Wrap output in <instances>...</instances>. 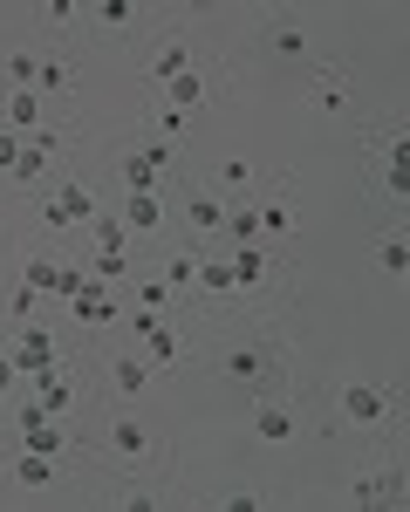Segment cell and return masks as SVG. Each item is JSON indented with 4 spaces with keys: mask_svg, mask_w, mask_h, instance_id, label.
Wrapping results in <instances>:
<instances>
[{
    "mask_svg": "<svg viewBox=\"0 0 410 512\" xmlns=\"http://www.w3.org/2000/svg\"><path fill=\"white\" fill-rule=\"evenodd\" d=\"M89 458H103L123 485H164L178 451H171V437L158 424H144L130 410H110L103 424H89Z\"/></svg>",
    "mask_w": 410,
    "mask_h": 512,
    "instance_id": "1",
    "label": "cell"
},
{
    "mask_svg": "<svg viewBox=\"0 0 410 512\" xmlns=\"http://www.w3.org/2000/svg\"><path fill=\"white\" fill-rule=\"evenodd\" d=\"M287 342L274 328H253V335H233L226 349L205 355V369L219 376V383H240L246 396H267V390H287Z\"/></svg>",
    "mask_w": 410,
    "mask_h": 512,
    "instance_id": "2",
    "label": "cell"
},
{
    "mask_svg": "<svg viewBox=\"0 0 410 512\" xmlns=\"http://www.w3.org/2000/svg\"><path fill=\"white\" fill-rule=\"evenodd\" d=\"M233 315H260L274 294L294 287V267H287L281 246H233Z\"/></svg>",
    "mask_w": 410,
    "mask_h": 512,
    "instance_id": "3",
    "label": "cell"
},
{
    "mask_svg": "<svg viewBox=\"0 0 410 512\" xmlns=\"http://www.w3.org/2000/svg\"><path fill=\"white\" fill-rule=\"evenodd\" d=\"M335 424L356 437H383L397 424V383H383V376H342L335 383Z\"/></svg>",
    "mask_w": 410,
    "mask_h": 512,
    "instance_id": "4",
    "label": "cell"
},
{
    "mask_svg": "<svg viewBox=\"0 0 410 512\" xmlns=\"http://www.w3.org/2000/svg\"><path fill=\"white\" fill-rule=\"evenodd\" d=\"M233 82H240V69H233L226 55H199L178 82H164V89H158V103H171V110H185V117H192V110H205V103H219Z\"/></svg>",
    "mask_w": 410,
    "mask_h": 512,
    "instance_id": "5",
    "label": "cell"
},
{
    "mask_svg": "<svg viewBox=\"0 0 410 512\" xmlns=\"http://www.w3.org/2000/svg\"><path fill=\"white\" fill-rule=\"evenodd\" d=\"M96 383H103V396H117V403H137V396L158 390V369L144 362V349H96Z\"/></svg>",
    "mask_w": 410,
    "mask_h": 512,
    "instance_id": "6",
    "label": "cell"
},
{
    "mask_svg": "<svg viewBox=\"0 0 410 512\" xmlns=\"http://www.w3.org/2000/svg\"><path fill=\"white\" fill-rule=\"evenodd\" d=\"M7 355H14L21 376H41V369H55V362H76L69 342L55 335V321H7Z\"/></svg>",
    "mask_w": 410,
    "mask_h": 512,
    "instance_id": "7",
    "label": "cell"
},
{
    "mask_svg": "<svg viewBox=\"0 0 410 512\" xmlns=\"http://www.w3.org/2000/svg\"><path fill=\"white\" fill-rule=\"evenodd\" d=\"M21 390L35 396L48 417H62V424H76L82 410H89V390H82L76 362H55V369H41V376H21Z\"/></svg>",
    "mask_w": 410,
    "mask_h": 512,
    "instance_id": "8",
    "label": "cell"
},
{
    "mask_svg": "<svg viewBox=\"0 0 410 512\" xmlns=\"http://www.w3.org/2000/svg\"><path fill=\"white\" fill-rule=\"evenodd\" d=\"M137 349H144V362H151L158 376H178V369H199V362H205L199 335H192V328H185L178 315H171V321H158V328H151V335H144Z\"/></svg>",
    "mask_w": 410,
    "mask_h": 512,
    "instance_id": "9",
    "label": "cell"
},
{
    "mask_svg": "<svg viewBox=\"0 0 410 512\" xmlns=\"http://www.w3.org/2000/svg\"><path fill=\"white\" fill-rule=\"evenodd\" d=\"M301 424H308V417H301V403H294L287 390L253 396V410H246V431L260 437V444H294V437H301Z\"/></svg>",
    "mask_w": 410,
    "mask_h": 512,
    "instance_id": "10",
    "label": "cell"
},
{
    "mask_svg": "<svg viewBox=\"0 0 410 512\" xmlns=\"http://www.w3.org/2000/svg\"><path fill=\"white\" fill-rule=\"evenodd\" d=\"M69 321H76V335H89V342L110 335V328L123 321V294L110 287V280H89L76 301H69Z\"/></svg>",
    "mask_w": 410,
    "mask_h": 512,
    "instance_id": "11",
    "label": "cell"
},
{
    "mask_svg": "<svg viewBox=\"0 0 410 512\" xmlns=\"http://www.w3.org/2000/svg\"><path fill=\"white\" fill-rule=\"evenodd\" d=\"M301 96H308V110H315V117H349V110H356V82H349L342 62H315Z\"/></svg>",
    "mask_w": 410,
    "mask_h": 512,
    "instance_id": "12",
    "label": "cell"
},
{
    "mask_svg": "<svg viewBox=\"0 0 410 512\" xmlns=\"http://www.w3.org/2000/svg\"><path fill=\"white\" fill-rule=\"evenodd\" d=\"M192 62H199V41H192V28L178 21V28H164V35H158L151 62H144V82H151V89H164V82H178V76H185Z\"/></svg>",
    "mask_w": 410,
    "mask_h": 512,
    "instance_id": "13",
    "label": "cell"
},
{
    "mask_svg": "<svg viewBox=\"0 0 410 512\" xmlns=\"http://www.w3.org/2000/svg\"><path fill=\"white\" fill-rule=\"evenodd\" d=\"M260 205V239H274V246H287V239H301V198H294V185H274V192L253 198Z\"/></svg>",
    "mask_w": 410,
    "mask_h": 512,
    "instance_id": "14",
    "label": "cell"
},
{
    "mask_svg": "<svg viewBox=\"0 0 410 512\" xmlns=\"http://www.w3.org/2000/svg\"><path fill=\"white\" fill-rule=\"evenodd\" d=\"M178 219H185L192 239H219L226 233V198L212 192V185H185L178 192Z\"/></svg>",
    "mask_w": 410,
    "mask_h": 512,
    "instance_id": "15",
    "label": "cell"
},
{
    "mask_svg": "<svg viewBox=\"0 0 410 512\" xmlns=\"http://www.w3.org/2000/svg\"><path fill=\"white\" fill-rule=\"evenodd\" d=\"M110 212L130 226V239H164V226H171V205H164V192H123Z\"/></svg>",
    "mask_w": 410,
    "mask_h": 512,
    "instance_id": "16",
    "label": "cell"
},
{
    "mask_svg": "<svg viewBox=\"0 0 410 512\" xmlns=\"http://www.w3.org/2000/svg\"><path fill=\"white\" fill-rule=\"evenodd\" d=\"M349 499H356V506H397V499H404L397 465H390V458H363V465L349 472Z\"/></svg>",
    "mask_w": 410,
    "mask_h": 512,
    "instance_id": "17",
    "label": "cell"
},
{
    "mask_svg": "<svg viewBox=\"0 0 410 512\" xmlns=\"http://www.w3.org/2000/svg\"><path fill=\"white\" fill-rule=\"evenodd\" d=\"M35 96H41V103H76V96H82V69L62 55V48H41V62H35Z\"/></svg>",
    "mask_w": 410,
    "mask_h": 512,
    "instance_id": "18",
    "label": "cell"
},
{
    "mask_svg": "<svg viewBox=\"0 0 410 512\" xmlns=\"http://www.w3.org/2000/svg\"><path fill=\"white\" fill-rule=\"evenodd\" d=\"M363 144H369V171H410V130L404 123H369L363 130Z\"/></svg>",
    "mask_w": 410,
    "mask_h": 512,
    "instance_id": "19",
    "label": "cell"
},
{
    "mask_svg": "<svg viewBox=\"0 0 410 512\" xmlns=\"http://www.w3.org/2000/svg\"><path fill=\"white\" fill-rule=\"evenodd\" d=\"M14 280H28L35 294L55 301V287H62V260H55V246H21V253H14Z\"/></svg>",
    "mask_w": 410,
    "mask_h": 512,
    "instance_id": "20",
    "label": "cell"
},
{
    "mask_svg": "<svg viewBox=\"0 0 410 512\" xmlns=\"http://www.w3.org/2000/svg\"><path fill=\"white\" fill-rule=\"evenodd\" d=\"M0 123L21 130V137H35L41 123H55V103H41L35 89H14V96H0Z\"/></svg>",
    "mask_w": 410,
    "mask_h": 512,
    "instance_id": "21",
    "label": "cell"
},
{
    "mask_svg": "<svg viewBox=\"0 0 410 512\" xmlns=\"http://www.w3.org/2000/svg\"><path fill=\"white\" fill-rule=\"evenodd\" d=\"M205 185L226 198V205H233V198H253V192H260V164H253V158H219Z\"/></svg>",
    "mask_w": 410,
    "mask_h": 512,
    "instance_id": "22",
    "label": "cell"
},
{
    "mask_svg": "<svg viewBox=\"0 0 410 512\" xmlns=\"http://www.w3.org/2000/svg\"><path fill=\"white\" fill-rule=\"evenodd\" d=\"M123 287H130L123 301H130V308H144V315H178V308H185V301L171 294V280H164V274H130Z\"/></svg>",
    "mask_w": 410,
    "mask_h": 512,
    "instance_id": "23",
    "label": "cell"
},
{
    "mask_svg": "<svg viewBox=\"0 0 410 512\" xmlns=\"http://www.w3.org/2000/svg\"><path fill=\"white\" fill-rule=\"evenodd\" d=\"M7 472H14L21 492H48V485H62L69 465H55V458H41V451H14V458H7Z\"/></svg>",
    "mask_w": 410,
    "mask_h": 512,
    "instance_id": "24",
    "label": "cell"
},
{
    "mask_svg": "<svg viewBox=\"0 0 410 512\" xmlns=\"http://www.w3.org/2000/svg\"><path fill=\"white\" fill-rule=\"evenodd\" d=\"M260 48H274V55H287V62H308V55H315V35H308L301 21H267Z\"/></svg>",
    "mask_w": 410,
    "mask_h": 512,
    "instance_id": "25",
    "label": "cell"
},
{
    "mask_svg": "<svg viewBox=\"0 0 410 512\" xmlns=\"http://www.w3.org/2000/svg\"><path fill=\"white\" fill-rule=\"evenodd\" d=\"M144 137H158V144H185V137H192V117L151 96V103H144Z\"/></svg>",
    "mask_w": 410,
    "mask_h": 512,
    "instance_id": "26",
    "label": "cell"
},
{
    "mask_svg": "<svg viewBox=\"0 0 410 512\" xmlns=\"http://www.w3.org/2000/svg\"><path fill=\"white\" fill-rule=\"evenodd\" d=\"M41 308H48V294H35L28 280H7L0 287V321H48Z\"/></svg>",
    "mask_w": 410,
    "mask_h": 512,
    "instance_id": "27",
    "label": "cell"
},
{
    "mask_svg": "<svg viewBox=\"0 0 410 512\" xmlns=\"http://www.w3.org/2000/svg\"><path fill=\"white\" fill-rule=\"evenodd\" d=\"M199 260H205V246H171V253H164V280H171L178 301L199 287Z\"/></svg>",
    "mask_w": 410,
    "mask_h": 512,
    "instance_id": "28",
    "label": "cell"
},
{
    "mask_svg": "<svg viewBox=\"0 0 410 512\" xmlns=\"http://www.w3.org/2000/svg\"><path fill=\"white\" fill-rule=\"evenodd\" d=\"M35 62H41V48H7V55H0V96L35 89Z\"/></svg>",
    "mask_w": 410,
    "mask_h": 512,
    "instance_id": "29",
    "label": "cell"
},
{
    "mask_svg": "<svg viewBox=\"0 0 410 512\" xmlns=\"http://www.w3.org/2000/svg\"><path fill=\"white\" fill-rule=\"evenodd\" d=\"M130 158L144 164V171H158L164 185H178V144H158V137H137V144H130Z\"/></svg>",
    "mask_w": 410,
    "mask_h": 512,
    "instance_id": "30",
    "label": "cell"
},
{
    "mask_svg": "<svg viewBox=\"0 0 410 512\" xmlns=\"http://www.w3.org/2000/svg\"><path fill=\"white\" fill-rule=\"evenodd\" d=\"M253 198H233V205H226V239H233V246H260V205H253Z\"/></svg>",
    "mask_w": 410,
    "mask_h": 512,
    "instance_id": "31",
    "label": "cell"
},
{
    "mask_svg": "<svg viewBox=\"0 0 410 512\" xmlns=\"http://www.w3.org/2000/svg\"><path fill=\"white\" fill-rule=\"evenodd\" d=\"M369 260H376V267H383L390 280H404V267H410V239H404V233H383L376 246H369Z\"/></svg>",
    "mask_w": 410,
    "mask_h": 512,
    "instance_id": "32",
    "label": "cell"
},
{
    "mask_svg": "<svg viewBox=\"0 0 410 512\" xmlns=\"http://www.w3.org/2000/svg\"><path fill=\"white\" fill-rule=\"evenodd\" d=\"M369 198L397 212V205H404V198H410V171H369Z\"/></svg>",
    "mask_w": 410,
    "mask_h": 512,
    "instance_id": "33",
    "label": "cell"
},
{
    "mask_svg": "<svg viewBox=\"0 0 410 512\" xmlns=\"http://www.w3.org/2000/svg\"><path fill=\"white\" fill-rule=\"evenodd\" d=\"M82 14H89V7H76V0H55V7H41V28H48V35H76Z\"/></svg>",
    "mask_w": 410,
    "mask_h": 512,
    "instance_id": "34",
    "label": "cell"
},
{
    "mask_svg": "<svg viewBox=\"0 0 410 512\" xmlns=\"http://www.w3.org/2000/svg\"><path fill=\"white\" fill-rule=\"evenodd\" d=\"M89 21H96L103 35H123V28L137 21V7H130V0H103V7H89Z\"/></svg>",
    "mask_w": 410,
    "mask_h": 512,
    "instance_id": "35",
    "label": "cell"
},
{
    "mask_svg": "<svg viewBox=\"0 0 410 512\" xmlns=\"http://www.w3.org/2000/svg\"><path fill=\"white\" fill-rule=\"evenodd\" d=\"M14 396H21V369H14V355L0 349V410H7Z\"/></svg>",
    "mask_w": 410,
    "mask_h": 512,
    "instance_id": "36",
    "label": "cell"
},
{
    "mask_svg": "<svg viewBox=\"0 0 410 512\" xmlns=\"http://www.w3.org/2000/svg\"><path fill=\"white\" fill-rule=\"evenodd\" d=\"M0 458H7V424H0Z\"/></svg>",
    "mask_w": 410,
    "mask_h": 512,
    "instance_id": "37",
    "label": "cell"
},
{
    "mask_svg": "<svg viewBox=\"0 0 410 512\" xmlns=\"http://www.w3.org/2000/svg\"><path fill=\"white\" fill-rule=\"evenodd\" d=\"M0 349H7V321H0Z\"/></svg>",
    "mask_w": 410,
    "mask_h": 512,
    "instance_id": "38",
    "label": "cell"
}]
</instances>
